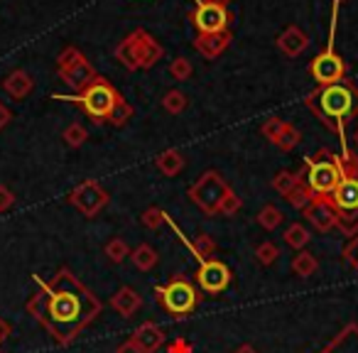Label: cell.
I'll use <instances>...</instances> for the list:
<instances>
[{
  "label": "cell",
  "instance_id": "8",
  "mask_svg": "<svg viewBox=\"0 0 358 353\" xmlns=\"http://www.w3.org/2000/svg\"><path fill=\"white\" fill-rule=\"evenodd\" d=\"M336 15H338V3H334V10H331V35H329V40L334 42V27H336ZM329 42V47L324 52H319L317 57H314L312 62H309V74H312V79L317 81V86H331V84H341L343 79H346V62L341 59V55H338L336 50H334V45Z\"/></svg>",
  "mask_w": 358,
  "mask_h": 353
},
{
  "label": "cell",
  "instance_id": "4",
  "mask_svg": "<svg viewBox=\"0 0 358 353\" xmlns=\"http://www.w3.org/2000/svg\"><path fill=\"white\" fill-rule=\"evenodd\" d=\"M343 177V159L341 154L322 147L319 152L307 154V172H304V185L312 189L314 196L327 199L338 187Z\"/></svg>",
  "mask_w": 358,
  "mask_h": 353
},
{
  "label": "cell",
  "instance_id": "7",
  "mask_svg": "<svg viewBox=\"0 0 358 353\" xmlns=\"http://www.w3.org/2000/svg\"><path fill=\"white\" fill-rule=\"evenodd\" d=\"M229 192H231L229 182H226L216 169H209V172H204L199 180L189 187L187 196H189V201L201 211V214L219 216L221 201H224V196L229 194Z\"/></svg>",
  "mask_w": 358,
  "mask_h": 353
},
{
  "label": "cell",
  "instance_id": "13",
  "mask_svg": "<svg viewBox=\"0 0 358 353\" xmlns=\"http://www.w3.org/2000/svg\"><path fill=\"white\" fill-rule=\"evenodd\" d=\"M57 74H59V79L64 81L69 89H74L76 94H81L84 89H89V86L99 79V74H96V69L91 66V62L86 59V57L76 59L74 64L64 66V69H57Z\"/></svg>",
  "mask_w": 358,
  "mask_h": 353
},
{
  "label": "cell",
  "instance_id": "2",
  "mask_svg": "<svg viewBox=\"0 0 358 353\" xmlns=\"http://www.w3.org/2000/svg\"><path fill=\"white\" fill-rule=\"evenodd\" d=\"M307 108L327 125L331 133H336L346 150V128L348 120L358 118V86L351 79H343L341 84L319 86L317 91L307 96Z\"/></svg>",
  "mask_w": 358,
  "mask_h": 353
},
{
  "label": "cell",
  "instance_id": "12",
  "mask_svg": "<svg viewBox=\"0 0 358 353\" xmlns=\"http://www.w3.org/2000/svg\"><path fill=\"white\" fill-rule=\"evenodd\" d=\"M128 37H130V42H133V47H135L140 69H152V66L164 57V47L159 45V42L155 40L148 30H143V27H140V30H133Z\"/></svg>",
  "mask_w": 358,
  "mask_h": 353
},
{
  "label": "cell",
  "instance_id": "27",
  "mask_svg": "<svg viewBox=\"0 0 358 353\" xmlns=\"http://www.w3.org/2000/svg\"><path fill=\"white\" fill-rule=\"evenodd\" d=\"M189 101H187V94H182L179 89H172L162 96V108L167 110L169 115H179L182 110H187Z\"/></svg>",
  "mask_w": 358,
  "mask_h": 353
},
{
  "label": "cell",
  "instance_id": "42",
  "mask_svg": "<svg viewBox=\"0 0 358 353\" xmlns=\"http://www.w3.org/2000/svg\"><path fill=\"white\" fill-rule=\"evenodd\" d=\"M169 353H192V343L185 341V338H179L169 346Z\"/></svg>",
  "mask_w": 358,
  "mask_h": 353
},
{
  "label": "cell",
  "instance_id": "35",
  "mask_svg": "<svg viewBox=\"0 0 358 353\" xmlns=\"http://www.w3.org/2000/svg\"><path fill=\"white\" fill-rule=\"evenodd\" d=\"M64 143L69 145V147H81V145L86 143V138H89V130L84 128L81 123H71V125H66L64 128Z\"/></svg>",
  "mask_w": 358,
  "mask_h": 353
},
{
  "label": "cell",
  "instance_id": "9",
  "mask_svg": "<svg viewBox=\"0 0 358 353\" xmlns=\"http://www.w3.org/2000/svg\"><path fill=\"white\" fill-rule=\"evenodd\" d=\"M189 17L192 25L196 27V35L226 32L231 30V22H234L229 0H196V10Z\"/></svg>",
  "mask_w": 358,
  "mask_h": 353
},
{
  "label": "cell",
  "instance_id": "16",
  "mask_svg": "<svg viewBox=\"0 0 358 353\" xmlns=\"http://www.w3.org/2000/svg\"><path fill=\"white\" fill-rule=\"evenodd\" d=\"M309 47V35L297 25L285 27V32L278 37V50L282 52L287 59H297L299 55H304Z\"/></svg>",
  "mask_w": 358,
  "mask_h": 353
},
{
  "label": "cell",
  "instance_id": "38",
  "mask_svg": "<svg viewBox=\"0 0 358 353\" xmlns=\"http://www.w3.org/2000/svg\"><path fill=\"white\" fill-rule=\"evenodd\" d=\"M241 206H243V201H241L238 196L234 194V189H231L229 194L224 196V201H221L219 214H221V216H236V214L241 211Z\"/></svg>",
  "mask_w": 358,
  "mask_h": 353
},
{
  "label": "cell",
  "instance_id": "24",
  "mask_svg": "<svg viewBox=\"0 0 358 353\" xmlns=\"http://www.w3.org/2000/svg\"><path fill=\"white\" fill-rule=\"evenodd\" d=\"M317 270H319V260H317V255L309 253V250H299L292 258V273L297 275V278L307 280V278H312V275H317Z\"/></svg>",
  "mask_w": 358,
  "mask_h": 353
},
{
  "label": "cell",
  "instance_id": "19",
  "mask_svg": "<svg viewBox=\"0 0 358 353\" xmlns=\"http://www.w3.org/2000/svg\"><path fill=\"white\" fill-rule=\"evenodd\" d=\"M32 89H35V81H32V76L27 74L25 69H13L10 74L3 79V91H6L13 101L27 99V96L32 94Z\"/></svg>",
  "mask_w": 358,
  "mask_h": 353
},
{
  "label": "cell",
  "instance_id": "18",
  "mask_svg": "<svg viewBox=\"0 0 358 353\" xmlns=\"http://www.w3.org/2000/svg\"><path fill=\"white\" fill-rule=\"evenodd\" d=\"M317 353H358V324H346L329 343Z\"/></svg>",
  "mask_w": 358,
  "mask_h": 353
},
{
  "label": "cell",
  "instance_id": "29",
  "mask_svg": "<svg viewBox=\"0 0 358 353\" xmlns=\"http://www.w3.org/2000/svg\"><path fill=\"white\" fill-rule=\"evenodd\" d=\"M282 221H285V214L273 204L263 206V209H260V214H258V224L263 226L265 231H275L278 226H282Z\"/></svg>",
  "mask_w": 358,
  "mask_h": 353
},
{
  "label": "cell",
  "instance_id": "48",
  "mask_svg": "<svg viewBox=\"0 0 358 353\" xmlns=\"http://www.w3.org/2000/svg\"><path fill=\"white\" fill-rule=\"evenodd\" d=\"M334 3H343V0H334Z\"/></svg>",
  "mask_w": 358,
  "mask_h": 353
},
{
  "label": "cell",
  "instance_id": "21",
  "mask_svg": "<svg viewBox=\"0 0 358 353\" xmlns=\"http://www.w3.org/2000/svg\"><path fill=\"white\" fill-rule=\"evenodd\" d=\"M155 164H157L159 174H164V177H177V174L187 167V159L177 147H169V150H164V152L157 154Z\"/></svg>",
  "mask_w": 358,
  "mask_h": 353
},
{
  "label": "cell",
  "instance_id": "32",
  "mask_svg": "<svg viewBox=\"0 0 358 353\" xmlns=\"http://www.w3.org/2000/svg\"><path fill=\"white\" fill-rule=\"evenodd\" d=\"M255 260H258L263 268H270V265L280 260V248L273 240H265V243H260L258 248H255Z\"/></svg>",
  "mask_w": 358,
  "mask_h": 353
},
{
  "label": "cell",
  "instance_id": "11",
  "mask_svg": "<svg viewBox=\"0 0 358 353\" xmlns=\"http://www.w3.org/2000/svg\"><path fill=\"white\" fill-rule=\"evenodd\" d=\"M196 284L204 294L216 297V294L226 292V287L231 284V270L226 263H221L219 258L201 260L199 270H196Z\"/></svg>",
  "mask_w": 358,
  "mask_h": 353
},
{
  "label": "cell",
  "instance_id": "39",
  "mask_svg": "<svg viewBox=\"0 0 358 353\" xmlns=\"http://www.w3.org/2000/svg\"><path fill=\"white\" fill-rule=\"evenodd\" d=\"M81 52L76 50L74 45H69V47H64V50L59 52V57H57V69H64V66H69V64H74L76 59H81Z\"/></svg>",
  "mask_w": 358,
  "mask_h": 353
},
{
  "label": "cell",
  "instance_id": "3",
  "mask_svg": "<svg viewBox=\"0 0 358 353\" xmlns=\"http://www.w3.org/2000/svg\"><path fill=\"white\" fill-rule=\"evenodd\" d=\"M343 177L338 187L327 196L331 209L336 211V229L343 236H356L358 233V157L351 150H343Z\"/></svg>",
  "mask_w": 358,
  "mask_h": 353
},
{
  "label": "cell",
  "instance_id": "23",
  "mask_svg": "<svg viewBox=\"0 0 358 353\" xmlns=\"http://www.w3.org/2000/svg\"><path fill=\"white\" fill-rule=\"evenodd\" d=\"M130 260H133V265H135L138 270L148 273V270H152L155 265H157L159 255H157V250H155L150 243H140L138 248L130 250Z\"/></svg>",
  "mask_w": 358,
  "mask_h": 353
},
{
  "label": "cell",
  "instance_id": "26",
  "mask_svg": "<svg viewBox=\"0 0 358 353\" xmlns=\"http://www.w3.org/2000/svg\"><path fill=\"white\" fill-rule=\"evenodd\" d=\"M115 59H118L128 71L140 69L138 55H135V47H133V42H130V37H125V40H120L118 45H115Z\"/></svg>",
  "mask_w": 358,
  "mask_h": 353
},
{
  "label": "cell",
  "instance_id": "25",
  "mask_svg": "<svg viewBox=\"0 0 358 353\" xmlns=\"http://www.w3.org/2000/svg\"><path fill=\"white\" fill-rule=\"evenodd\" d=\"M309 240H312V236H309L307 226H302V224H289L287 229H285V243H287L289 248L294 250V253H299V250L307 248Z\"/></svg>",
  "mask_w": 358,
  "mask_h": 353
},
{
  "label": "cell",
  "instance_id": "30",
  "mask_svg": "<svg viewBox=\"0 0 358 353\" xmlns=\"http://www.w3.org/2000/svg\"><path fill=\"white\" fill-rule=\"evenodd\" d=\"M299 143H302V133H299V130L294 128L292 123H285L282 133H280V135H278V140H275V145H278L280 150H285V152L294 150Z\"/></svg>",
  "mask_w": 358,
  "mask_h": 353
},
{
  "label": "cell",
  "instance_id": "47",
  "mask_svg": "<svg viewBox=\"0 0 358 353\" xmlns=\"http://www.w3.org/2000/svg\"><path fill=\"white\" fill-rule=\"evenodd\" d=\"M356 147H358V130H356Z\"/></svg>",
  "mask_w": 358,
  "mask_h": 353
},
{
  "label": "cell",
  "instance_id": "36",
  "mask_svg": "<svg viewBox=\"0 0 358 353\" xmlns=\"http://www.w3.org/2000/svg\"><path fill=\"white\" fill-rule=\"evenodd\" d=\"M130 118H133V106H130L125 99H120V103L115 106V110L110 113V120H108V123H110V125H115V128H123V125L128 123Z\"/></svg>",
  "mask_w": 358,
  "mask_h": 353
},
{
  "label": "cell",
  "instance_id": "17",
  "mask_svg": "<svg viewBox=\"0 0 358 353\" xmlns=\"http://www.w3.org/2000/svg\"><path fill=\"white\" fill-rule=\"evenodd\" d=\"M130 338H133L135 346H138L143 353H157L159 348L164 346V331L157 326V324H152V322L140 324Z\"/></svg>",
  "mask_w": 358,
  "mask_h": 353
},
{
  "label": "cell",
  "instance_id": "40",
  "mask_svg": "<svg viewBox=\"0 0 358 353\" xmlns=\"http://www.w3.org/2000/svg\"><path fill=\"white\" fill-rule=\"evenodd\" d=\"M343 258H346V263L358 273V233L351 236V238H348V243L343 245Z\"/></svg>",
  "mask_w": 358,
  "mask_h": 353
},
{
  "label": "cell",
  "instance_id": "37",
  "mask_svg": "<svg viewBox=\"0 0 358 353\" xmlns=\"http://www.w3.org/2000/svg\"><path fill=\"white\" fill-rule=\"evenodd\" d=\"M285 123H287V120H282V118H268V120H265V123H263V128H260V133H263L265 138H268L270 143L275 145V140H278V135L282 133Z\"/></svg>",
  "mask_w": 358,
  "mask_h": 353
},
{
  "label": "cell",
  "instance_id": "45",
  "mask_svg": "<svg viewBox=\"0 0 358 353\" xmlns=\"http://www.w3.org/2000/svg\"><path fill=\"white\" fill-rule=\"evenodd\" d=\"M8 336H10V324L0 317V346H3V341H6Z\"/></svg>",
  "mask_w": 358,
  "mask_h": 353
},
{
  "label": "cell",
  "instance_id": "20",
  "mask_svg": "<svg viewBox=\"0 0 358 353\" xmlns=\"http://www.w3.org/2000/svg\"><path fill=\"white\" fill-rule=\"evenodd\" d=\"M110 307H113L120 317L130 319L140 307H143V297H140L133 287H120L118 292L110 297Z\"/></svg>",
  "mask_w": 358,
  "mask_h": 353
},
{
  "label": "cell",
  "instance_id": "5",
  "mask_svg": "<svg viewBox=\"0 0 358 353\" xmlns=\"http://www.w3.org/2000/svg\"><path fill=\"white\" fill-rule=\"evenodd\" d=\"M52 99L71 101V103L79 106V108L84 110V113L89 115L96 125H101V123H108L110 113L115 110V106L120 103V99H123V96L113 89V84H110L108 79L99 76V79H96L89 89L81 91V94H76V96H52Z\"/></svg>",
  "mask_w": 358,
  "mask_h": 353
},
{
  "label": "cell",
  "instance_id": "14",
  "mask_svg": "<svg viewBox=\"0 0 358 353\" xmlns=\"http://www.w3.org/2000/svg\"><path fill=\"white\" fill-rule=\"evenodd\" d=\"M231 40H234V32L226 30V32H211V35H196V40L192 42L196 52H199L204 59L214 62L229 50Z\"/></svg>",
  "mask_w": 358,
  "mask_h": 353
},
{
  "label": "cell",
  "instance_id": "15",
  "mask_svg": "<svg viewBox=\"0 0 358 353\" xmlns=\"http://www.w3.org/2000/svg\"><path fill=\"white\" fill-rule=\"evenodd\" d=\"M302 214L307 216V221L319 231V233H329L331 229H336V211L331 209V204H329L327 199H319L317 196Z\"/></svg>",
  "mask_w": 358,
  "mask_h": 353
},
{
  "label": "cell",
  "instance_id": "28",
  "mask_svg": "<svg viewBox=\"0 0 358 353\" xmlns=\"http://www.w3.org/2000/svg\"><path fill=\"white\" fill-rule=\"evenodd\" d=\"M314 199H317V196L312 194V189H309V187L304 185V182L297 187V189L292 192V194L285 196V201H287V204L292 206V209H297V211H304L309 204H312Z\"/></svg>",
  "mask_w": 358,
  "mask_h": 353
},
{
  "label": "cell",
  "instance_id": "22",
  "mask_svg": "<svg viewBox=\"0 0 358 353\" xmlns=\"http://www.w3.org/2000/svg\"><path fill=\"white\" fill-rule=\"evenodd\" d=\"M304 182V174H299V172H289V169H280L278 174L273 177V189L278 192L280 196H287V194H292L294 189H297L299 185Z\"/></svg>",
  "mask_w": 358,
  "mask_h": 353
},
{
  "label": "cell",
  "instance_id": "1",
  "mask_svg": "<svg viewBox=\"0 0 358 353\" xmlns=\"http://www.w3.org/2000/svg\"><path fill=\"white\" fill-rule=\"evenodd\" d=\"M35 282L37 289L27 299L25 309L62 346L74 341L101 314L103 304L66 268L57 270L52 280L35 278Z\"/></svg>",
  "mask_w": 358,
  "mask_h": 353
},
{
  "label": "cell",
  "instance_id": "43",
  "mask_svg": "<svg viewBox=\"0 0 358 353\" xmlns=\"http://www.w3.org/2000/svg\"><path fill=\"white\" fill-rule=\"evenodd\" d=\"M10 120H13L10 108H8V106L3 103V101H0V130L8 128V125H10Z\"/></svg>",
  "mask_w": 358,
  "mask_h": 353
},
{
  "label": "cell",
  "instance_id": "34",
  "mask_svg": "<svg viewBox=\"0 0 358 353\" xmlns=\"http://www.w3.org/2000/svg\"><path fill=\"white\" fill-rule=\"evenodd\" d=\"M192 74H194V66H192V62L187 59V57H177V59H172V64H169V76L177 81H189Z\"/></svg>",
  "mask_w": 358,
  "mask_h": 353
},
{
  "label": "cell",
  "instance_id": "31",
  "mask_svg": "<svg viewBox=\"0 0 358 353\" xmlns=\"http://www.w3.org/2000/svg\"><path fill=\"white\" fill-rule=\"evenodd\" d=\"M103 253H106V258H108L110 263H115V265H120L125 258H130V248H128V243H125L123 238H110L108 243H106Z\"/></svg>",
  "mask_w": 358,
  "mask_h": 353
},
{
  "label": "cell",
  "instance_id": "46",
  "mask_svg": "<svg viewBox=\"0 0 358 353\" xmlns=\"http://www.w3.org/2000/svg\"><path fill=\"white\" fill-rule=\"evenodd\" d=\"M234 353H258V351H255V348L250 346V343H243V346H238Z\"/></svg>",
  "mask_w": 358,
  "mask_h": 353
},
{
  "label": "cell",
  "instance_id": "41",
  "mask_svg": "<svg viewBox=\"0 0 358 353\" xmlns=\"http://www.w3.org/2000/svg\"><path fill=\"white\" fill-rule=\"evenodd\" d=\"M13 206H15V194H13L6 185H0V214L8 211V209H13Z\"/></svg>",
  "mask_w": 358,
  "mask_h": 353
},
{
  "label": "cell",
  "instance_id": "33",
  "mask_svg": "<svg viewBox=\"0 0 358 353\" xmlns=\"http://www.w3.org/2000/svg\"><path fill=\"white\" fill-rule=\"evenodd\" d=\"M167 219H169V216L164 214L159 206H150V209H145L143 216H140V224H143L145 229H150V231H157L162 224H167Z\"/></svg>",
  "mask_w": 358,
  "mask_h": 353
},
{
  "label": "cell",
  "instance_id": "44",
  "mask_svg": "<svg viewBox=\"0 0 358 353\" xmlns=\"http://www.w3.org/2000/svg\"><path fill=\"white\" fill-rule=\"evenodd\" d=\"M115 353H143V351H140V348L135 346V341H133V338H128V341H125V343H120V346L115 348Z\"/></svg>",
  "mask_w": 358,
  "mask_h": 353
},
{
  "label": "cell",
  "instance_id": "6",
  "mask_svg": "<svg viewBox=\"0 0 358 353\" xmlns=\"http://www.w3.org/2000/svg\"><path fill=\"white\" fill-rule=\"evenodd\" d=\"M155 299L157 304L172 317H189L199 304V292L187 278H172V282L155 287Z\"/></svg>",
  "mask_w": 358,
  "mask_h": 353
},
{
  "label": "cell",
  "instance_id": "49",
  "mask_svg": "<svg viewBox=\"0 0 358 353\" xmlns=\"http://www.w3.org/2000/svg\"><path fill=\"white\" fill-rule=\"evenodd\" d=\"M0 353H3V348H0Z\"/></svg>",
  "mask_w": 358,
  "mask_h": 353
},
{
  "label": "cell",
  "instance_id": "10",
  "mask_svg": "<svg viewBox=\"0 0 358 353\" xmlns=\"http://www.w3.org/2000/svg\"><path fill=\"white\" fill-rule=\"evenodd\" d=\"M66 199H69V204L74 206L81 216H86V219H96V216L108 206L110 196H108V192L99 185V182L86 180V182H81L79 187H74Z\"/></svg>",
  "mask_w": 358,
  "mask_h": 353
}]
</instances>
